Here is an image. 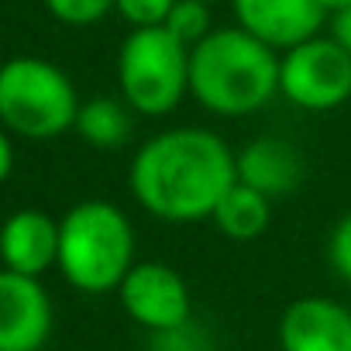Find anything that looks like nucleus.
I'll use <instances>...</instances> for the list:
<instances>
[{
    "mask_svg": "<svg viewBox=\"0 0 351 351\" xmlns=\"http://www.w3.org/2000/svg\"><path fill=\"white\" fill-rule=\"evenodd\" d=\"M238 183L231 145L207 128H169L138 145L128 190L134 204L165 224L210 221Z\"/></svg>",
    "mask_w": 351,
    "mask_h": 351,
    "instance_id": "1",
    "label": "nucleus"
},
{
    "mask_svg": "<svg viewBox=\"0 0 351 351\" xmlns=\"http://www.w3.org/2000/svg\"><path fill=\"white\" fill-rule=\"evenodd\" d=\"M279 93V52L241 28H214L190 52V97L217 117H248Z\"/></svg>",
    "mask_w": 351,
    "mask_h": 351,
    "instance_id": "2",
    "label": "nucleus"
},
{
    "mask_svg": "<svg viewBox=\"0 0 351 351\" xmlns=\"http://www.w3.org/2000/svg\"><path fill=\"white\" fill-rule=\"evenodd\" d=\"M138 265L134 224L110 200H80L59 217V272L90 296L117 293L124 276Z\"/></svg>",
    "mask_w": 351,
    "mask_h": 351,
    "instance_id": "3",
    "label": "nucleus"
},
{
    "mask_svg": "<svg viewBox=\"0 0 351 351\" xmlns=\"http://www.w3.org/2000/svg\"><path fill=\"white\" fill-rule=\"evenodd\" d=\"M73 80L49 59L14 56L0 66V128L28 141H52L76 128Z\"/></svg>",
    "mask_w": 351,
    "mask_h": 351,
    "instance_id": "4",
    "label": "nucleus"
},
{
    "mask_svg": "<svg viewBox=\"0 0 351 351\" xmlns=\"http://www.w3.org/2000/svg\"><path fill=\"white\" fill-rule=\"evenodd\" d=\"M121 100L141 117H165L190 93V49L165 28H138L117 56Z\"/></svg>",
    "mask_w": 351,
    "mask_h": 351,
    "instance_id": "5",
    "label": "nucleus"
},
{
    "mask_svg": "<svg viewBox=\"0 0 351 351\" xmlns=\"http://www.w3.org/2000/svg\"><path fill=\"white\" fill-rule=\"evenodd\" d=\"M279 93L310 114L351 100V56L327 35H317L279 56Z\"/></svg>",
    "mask_w": 351,
    "mask_h": 351,
    "instance_id": "6",
    "label": "nucleus"
},
{
    "mask_svg": "<svg viewBox=\"0 0 351 351\" xmlns=\"http://www.w3.org/2000/svg\"><path fill=\"white\" fill-rule=\"evenodd\" d=\"M121 310L148 334L193 320L190 282L165 262H138L117 286Z\"/></svg>",
    "mask_w": 351,
    "mask_h": 351,
    "instance_id": "7",
    "label": "nucleus"
},
{
    "mask_svg": "<svg viewBox=\"0 0 351 351\" xmlns=\"http://www.w3.org/2000/svg\"><path fill=\"white\" fill-rule=\"evenodd\" d=\"M56 310L42 279L0 269V351H45Z\"/></svg>",
    "mask_w": 351,
    "mask_h": 351,
    "instance_id": "8",
    "label": "nucleus"
},
{
    "mask_svg": "<svg viewBox=\"0 0 351 351\" xmlns=\"http://www.w3.org/2000/svg\"><path fill=\"white\" fill-rule=\"evenodd\" d=\"M231 4L238 28L272 52H289L317 38L327 21L320 0H231Z\"/></svg>",
    "mask_w": 351,
    "mask_h": 351,
    "instance_id": "9",
    "label": "nucleus"
},
{
    "mask_svg": "<svg viewBox=\"0 0 351 351\" xmlns=\"http://www.w3.org/2000/svg\"><path fill=\"white\" fill-rule=\"evenodd\" d=\"M279 351H351V310L327 296H300L279 317Z\"/></svg>",
    "mask_w": 351,
    "mask_h": 351,
    "instance_id": "10",
    "label": "nucleus"
},
{
    "mask_svg": "<svg viewBox=\"0 0 351 351\" xmlns=\"http://www.w3.org/2000/svg\"><path fill=\"white\" fill-rule=\"evenodd\" d=\"M0 265L8 272L42 279L59 265V221L38 207L14 210L0 224Z\"/></svg>",
    "mask_w": 351,
    "mask_h": 351,
    "instance_id": "11",
    "label": "nucleus"
},
{
    "mask_svg": "<svg viewBox=\"0 0 351 351\" xmlns=\"http://www.w3.org/2000/svg\"><path fill=\"white\" fill-rule=\"evenodd\" d=\"M234 169H238V183L269 197L272 204L289 197L300 183H303V155L296 145H289L286 138H252L245 148L234 152Z\"/></svg>",
    "mask_w": 351,
    "mask_h": 351,
    "instance_id": "12",
    "label": "nucleus"
},
{
    "mask_svg": "<svg viewBox=\"0 0 351 351\" xmlns=\"http://www.w3.org/2000/svg\"><path fill=\"white\" fill-rule=\"evenodd\" d=\"M131 117L134 110L121 97H90L80 104L76 114V134L100 152H114L131 141Z\"/></svg>",
    "mask_w": 351,
    "mask_h": 351,
    "instance_id": "13",
    "label": "nucleus"
},
{
    "mask_svg": "<svg viewBox=\"0 0 351 351\" xmlns=\"http://www.w3.org/2000/svg\"><path fill=\"white\" fill-rule=\"evenodd\" d=\"M210 221L231 241H255L272 224V200L255 193V190H248V186H241V183H234L228 190V197L217 204Z\"/></svg>",
    "mask_w": 351,
    "mask_h": 351,
    "instance_id": "14",
    "label": "nucleus"
},
{
    "mask_svg": "<svg viewBox=\"0 0 351 351\" xmlns=\"http://www.w3.org/2000/svg\"><path fill=\"white\" fill-rule=\"evenodd\" d=\"M162 28L193 52L214 32L210 28V4H200V0H176V8L169 11Z\"/></svg>",
    "mask_w": 351,
    "mask_h": 351,
    "instance_id": "15",
    "label": "nucleus"
},
{
    "mask_svg": "<svg viewBox=\"0 0 351 351\" xmlns=\"http://www.w3.org/2000/svg\"><path fill=\"white\" fill-rule=\"evenodd\" d=\"M148 351H214V337L204 330V324L186 320L180 327L148 334Z\"/></svg>",
    "mask_w": 351,
    "mask_h": 351,
    "instance_id": "16",
    "label": "nucleus"
},
{
    "mask_svg": "<svg viewBox=\"0 0 351 351\" xmlns=\"http://www.w3.org/2000/svg\"><path fill=\"white\" fill-rule=\"evenodd\" d=\"M45 8L56 21L73 25V28H86L114 11V0H45Z\"/></svg>",
    "mask_w": 351,
    "mask_h": 351,
    "instance_id": "17",
    "label": "nucleus"
},
{
    "mask_svg": "<svg viewBox=\"0 0 351 351\" xmlns=\"http://www.w3.org/2000/svg\"><path fill=\"white\" fill-rule=\"evenodd\" d=\"M176 0H114V11L138 32V28H162Z\"/></svg>",
    "mask_w": 351,
    "mask_h": 351,
    "instance_id": "18",
    "label": "nucleus"
},
{
    "mask_svg": "<svg viewBox=\"0 0 351 351\" xmlns=\"http://www.w3.org/2000/svg\"><path fill=\"white\" fill-rule=\"evenodd\" d=\"M327 262H330L334 276L351 286V210L341 214L327 234Z\"/></svg>",
    "mask_w": 351,
    "mask_h": 351,
    "instance_id": "19",
    "label": "nucleus"
},
{
    "mask_svg": "<svg viewBox=\"0 0 351 351\" xmlns=\"http://www.w3.org/2000/svg\"><path fill=\"white\" fill-rule=\"evenodd\" d=\"M330 38L351 56V8L341 14H330Z\"/></svg>",
    "mask_w": 351,
    "mask_h": 351,
    "instance_id": "20",
    "label": "nucleus"
},
{
    "mask_svg": "<svg viewBox=\"0 0 351 351\" xmlns=\"http://www.w3.org/2000/svg\"><path fill=\"white\" fill-rule=\"evenodd\" d=\"M14 172V145H11V134L0 128V186L11 180Z\"/></svg>",
    "mask_w": 351,
    "mask_h": 351,
    "instance_id": "21",
    "label": "nucleus"
},
{
    "mask_svg": "<svg viewBox=\"0 0 351 351\" xmlns=\"http://www.w3.org/2000/svg\"><path fill=\"white\" fill-rule=\"evenodd\" d=\"M320 8H324L327 14H341V11L351 8V0H320Z\"/></svg>",
    "mask_w": 351,
    "mask_h": 351,
    "instance_id": "22",
    "label": "nucleus"
},
{
    "mask_svg": "<svg viewBox=\"0 0 351 351\" xmlns=\"http://www.w3.org/2000/svg\"><path fill=\"white\" fill-rule=\"evenodd\" d=\"M200 4H214V0H200Z\"/></svg>",
    "mask_w": 351,
    "mask_h": 351,
    "instance_id": "23",
    "label": "nucleus"
}]
</instances>
